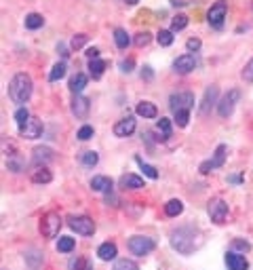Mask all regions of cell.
Returning a JSON list of instances; mask_svg holds the SVG:
<instances>
[{
	"label": "cell",
	"mask_w": 253,
	"mask_h": 270,
	"mask_svg": "<svg viewBox=\"0 0 253 270\" xmlns=\"http://www.w3.org/2000/svg\"><path fill=\"white\" fill-rule=\"evenodd\" d=\"M59 230H62V217L57 213H47L43 217V222H40V232H43V236L55 238L59 234Z\"/></svg>",
	"instance_id": "8992f818"
},
{
	"label": "cell",
	"mask_w": 253,
	"mask_h": 270,
	"mask_svg": "<svg viewBox=\"0 0 253 270\" xmlns=\"http://www.w3.org/2000/svg\"><path fill=\"white\" fill-rule=\"evenodd\" d=\"M226 266H228V270H247L249 262H247L245 255H240L236 251H230V253H226Z\"/></svg>",
	"instance_id": "4fadbf2b"
},
{
	"label": "cell",
	"mask_w": 253,
	"mask_h": 270,
	"mask_svg": "<svg viewBox=\"0 0 253 270\" xmlns=\"http://www.w3.org/2000/svg\"><path fill=\"white\" fill-rule=\"evenodd\" d=\"M226 154H228V146L226 144H219L215 148V154L211 161H205V163H200V173H211L213 169H219L221 165L226 163Z\"/></svg>",
	"instance_id": "9c48e42d"
},
{
	"label": "cell",
	"mask_w": 253,
	"mask_h": 270,
	"mask_svg": "<svg viewBox=\"0 0 253 270\" xmlns=\"http://www.w3.org/2000/svg\"><path fill=\"white\" fill-rule=\"evenodd\" d=\"M74 238L72 236H59V243H57V249H59V251H62V253H70V251H72V249H74Z\"/></svg>",
	"instance_id": "4dcf8cb0"
},
{
	"label": "cell",
	"mask_w": 253,
	"mask_h": 270,
	"mask_svg": "<svg viewBox=\"0 0 253 270\" xmlns=\"http://www.w3.org/2000/svg\"><path fill=\"white\" fill-rule=\"evenodd\" d=\"M238 99H240V91H238V89H230V91L217 102V114L221 118H228L232 112H234Z\"/></svg>",
	"instance_id": "3957f363"
},
{
	"label": "cell",
	"mask_w": 253,
	"mask_h": 270,
	"mask_svg": "<svg viewBox=\"0 0 253 270\" xmlns=\"http://www.w3.org/2000/svg\"><path fill=\"white\" fill-rule=\"evenodd\" d=\"M249 249H251V245L245 241V238H234V241H232V251H242V253H245V251H249Z\"/></svg>",
	"instance_id": "8d00e7d4"
},
{
	"label": "cell",
	"mask_w": 253,
	"mask_h": 270,
	"mask_svg": "<svg viewBox=\"0 0 253 270\" xmlns=\"http://www.w3.org/2000/svg\"><path fill=\"white\" fill-rule=\"evenodd\" d=\"M154 247H156V245H154V241H152L150 236L137 234V236H131V238H129V249H131V253H135V255H139V257L152 253V249H154Z\"/></svg>",
	"instance_id": "5b68a950"
},
{
	"label": "cell",
	"mask_w": 253,
	"mask_h": 270,
	"mask_svg": "<svg viewBox=\"0 0 253 270\" xmlns=\"http://www.w3.org/2000/svg\"><path fill=\"white\" fill-rule=\"evenodd\" d=\"M114 270H139L137 264L133 262V259H116L114 262Z\"/></svg>",
	"instance_id": "e575fe53"
},
{
	"label": "cell",
	"mask_w": 253,
	"mask_h": 270,
	"mask_svg": "<svg viewBox=\"0 0 253 270\" xmlns=\"http://www.w3.org/2000/svg\"><path fill=\"white\" fill-rule=\"evenodd\" d=\"M7 167L11 169V171H15V173H17V171H22V165H19L17 161H9V163H7Z\"/></svg>",
	"instance_id": "c3c4849f"
},
{
	"label": "cell",
	"mask_w": 253,
	"mask_h": 270,
	"mask_svg": "<svg viewBox=\"0 0 253 270\" xmlns=\"http://www.w3.org/2000/svg\"><path fill=\"white\" fill-rule=\"evenodd\" d=\"M152 76H154V72L150 70V66H146L144 70H141V78H146V81H152Z\"/></svg>",
	"instance_id": "bcb514c9"
},
{
	"label": "cell",
	"mask_w": 253,
	"mask_h": 270,
	"mask_svg": "<svg viewBox=\"0 0 253 270\" xmlns=\"http://www.w3.org/2000/svg\"><path fill=\"white\" fill-rule=\"evenodd\" d=\"M30 112H28V108H17L15 110V123H17V127H19V131H22V129L28 125V121H30Z\"/></svg>",
	"instance_id": "f546056e"
},
{
	"label": "cell",
	"mask_w": 253,
	"mask_h": 270,
	"mask_svg": "<svg viewBox=\"0 0 253 270\" xmlns=\"http://www.w3.org/2000/svg\"><path fill=\"white\" fill-rule=\"evenodd\" d=\"M127 5H137V0H125Z\"/></svg>",
	"instance_id": "816d5d0a"
},
{
	"label": "cell",
	"mask_w": 253,
	"mask_h": 270,
	"mask_svg": "<svg viewBox=\"0 0 253 270\" xmlns=\"http://www.w3.org/2000/svg\"><path fill=\"white\" fill-rule=\"evenodd\" d=\"M186 49H188V51H198V49H200V41H198V38H188V41H186Z\"/></svg>",
	"instance_id": "ee69618b"
},
{
	"label": "cell",
	"mask_w": 253,
	"mask_h": 270,
	"mask_svg": "<svg viewBox=\"0 0 253 270\" xmlns=\"http://www.w3.org/2000/svg\"><path fill=\"white\" fill-rule=\"evenodd\" d=\"M120 186L123 188H131V190H137V188H144V179L135 173H127L120 177Z\"/></svg>",
	"instance_id": "44dd1931"
},
{
	"label": "cell",
	"mask_w": 253,
	"mask_h": 270,
	"mask_svg": "<svg viewBox=\"0 0 253 270\" xmlns=\"http://www.w3.org/2000/svg\"><path fill=\"white\" fill-rule=\"evenodd\" d=\"M194 68H196V59L192 55H179L173 62V70L177 74H190Z\"/></svg>",
	"instance_id": "8fae6325"
},
{
	"label": "cell",
	"mask_w": 253,
	"mask_h": 270,
	"mask_svg": "<svg viewBox=\"0 0 253 270\" xmlns=\"http://www.w3.org/2000/svg\"><path fill=\"white\" fill-rule=\"evenodd\" d=\"M207 213H209L213 224H224L226 215H228V205L221 201V198H211L209 205H207Z\"/></svg>",
	"instance_id": "52a82bcc"
},
{
	"label": "cell",
	"mask_w": 253,
	"mask_h": 270,
	"mask_svg": "<svg viewBox=\"0 0 253 270\" xmlns=\"http://www.w3.org/2000/svg\"><path fill=\"white\" fill-rule=\"evenodd\" d=\"M137 163L141 165V171H144V175H148L150 179H156V177H158V171H156V169L152 167V165L144 163V161H141V158H137Z\"/></svg>",
	"instance_id": "f35d334b"
},
{
	"label": "cell",
	"mask_w": 253,
	"mask_h": 270,
	"mask_svg": "<svg viewBox=\"0 0 253 270\" xmlns=\"http://www.w3.org/2000/svg\"><path fill=\"white\" fill-rule=\"evenodd\" d=\"M240 76H242V81H245V83H253V57L247 62V66L242 68V74Z\"/></svg>",
	"instance_id": "ab89813d"
},
{
	"label": "cell",
	"mask_w": 253,
	"mask_h": 270,
	"mask_svg": "<svg viewBox=\"0 0 253 270\" xmlns=\"http://www.w3.org/2000/svg\"><path fill=\"white\" fill-rule=\"evenodd\" d=\"M171 245H173V249H177L179 253L190 255L202 245V236L194 228H177L171 232Z\"/></svg>",
	"instance_id": "6da1fadb"
},
{
	"label": "cell",
	"mask_w": 253,
	"mask_h": 270,
	"mask_svg": "<svg viewBox=\"0 0 253 270\" xmlns=\"http://www.w3.org/2000/svg\"><path fill=\"white\" fill-rule=\"evenodd\" d=\"M85 53H87L89 59H99V49H95V47H89Z\"/></svg>",
	"instance_id": "f6af8a7d"
},
{
	"label": "cell",
	"mask_w": 253,
	"mask_h": 270,
	"mask_svg": "<svg viewBox=\"0 0 253 270\" xmlns=\"http://www.w3.org/2000/svg\"><path fill=\"white\" fill-rule=\"evenodd\" d=\"M66 72H68V68H66V64H64V62H59V64H55L53 68H51V74H49V81H51V83H55V81H62V78L66 76Z\"/></svg>",
	"instance_id": "484cf974"
},
{
	"label": "cell",
	"mask_w": 253,
	"mask_h": 270,
	"mask_svg": "<svg viewBox=\"0 0 253 270\" xmlns=\"http://www.w3.org/2000/svg\"><path fill=\"white\" fill-rule=\"evenodd\" d=\"M87 83H89V78H87V74H83V72H76L72 78H70V91H72L74 95H78L83 89L87 87Z\"/></svg>",
	"instance_id": "ffe728a7"
},
{
	"label": "cell",
	"mask_w": 253,
	"mask_h": 270,
	"mask_svg": "<svg viewBox=\"0 0 253 270\" xmlns=\"http://www.w3.org/2000/svg\"><path fill=\"white\" fill-rule=\"evenodd\" d=\"M91 135H93V127L91 125H85L78 129V139L80 142H87V139H91Z\"/></svg>",
	"instance_id": "60d3db41"
},
{
	"label": "cell",
	"mask_w": 253,
	"mask_h": 270,
	"mask_svg": "<svg viewBox=\"0 0 253 270\" xmlns=\"http://www.w3.org/2000/svg\"><path fill=\"white\" fill-rule=\"evenodd\" d=\"M22 135L24 137H28V139H36V137H40L43 135V123L38 121V118H30L28 121V125L22 129Z\"/></svg>",
	"instance_id": "9a60e30c"
},
{
	"label": "cell",
	"mask_w": 253,
	"mask_h": 270,
	"mask_svg": "<svg viewBox=\"0 0 253 270\" xmlns=\"http://www.w3.org/2000/svg\"><path fill=\"white\" fill-rule=\"evenodd\" d=\"M156 133H158V139H163V142H167L171 137V121L169 118H160L156 123Z\"/></svg>",
	"instance_id": "cb8c5ba5"
},
{
	"label": "cell",
	"mask_w": 253,
	"mask_h": 270,
	"mask_svg": "<svg viewBox=\"0 0 253 270\" xmlns=\"http://www.w3.org/2000/svg\"><path fill=\"white\" fill-rule=\"evenodd\" d=\"M51 179H53V173H51L45 165H38L32 171V182L34 184H49Z\"/></svg>",
	"instance_id": "d6986e66"
},
{
	"label": "cell",
	"mask_w": 253,
	"mask_h": 270,
	"mask_svg": "<svg viewBox=\"0 0 253 270\" xmlns=\"http://www.w3.org/2000/svg\"><path fill=\"white\" fill-rule=\"evenodd\" d=\"M30 95H32V78L28 74L19 72L11 78V83H9V97H11V102L17 104V106H24Z\"/></svg>",
	"instance_id": "7a4b0ae2"
},
{
	"label": "cell",
	"mask_w": 253,
	"mask_h": 270,
	"mask_svg": "<svg viewBox=\"0 0 253 270\" xmlns=\"http://www.w3.org/2000/svg\"><path fill=\"white\" fill-rule=\"evenodd\" d=\"M43 24H45V17L38 15V13H30L26 17V28L28 30H38V28H43Z\"/></svg>",
	"instance_id": "f1b7e54d"
},
{
	"label": "cell",
	"mask_w": 253,
	"mask_h": 270,
	"mask_svg": "<svg viewBox=\"0 0 253 270\" xmlns=\"http://www.w3.org/2000/svg\"><path fill=\"white\" fill-rule=\"evenodd\" d=\"M181 211H184V203H181L179 198H171V201L165 205V213L169 217H177Z\"/></svg>",
	"instance_id": "d4e9b609"
},
{
	"label": "cell",
	"mask_w": 253,
	"mask_h": 270,
	"mask_svg": "<svg viewBox=\"0 0 253 270\" xmlns=\"http://www.w3.org/2000/svg\"><path fill=\"white\" fill-rule=\"evenodd\" d=\"M175 114V123L177 127H186L188 121H190V110H179V112H173Z\"/></svg>",
	"instance_id": "74e56055"
},
{
	"label": "cell",
	"mask_w": 253,
	"mask_h": 270,
	"mask_svg": "<svg viewBox=\"0 0 253 270\" xmlns=\"http://www.w3.org/2000/svg\"><path fill=\"white\" fill-rule=\"evenodd\" d=\"M215 99H217V87H209L205 91V99H202V104H200V114L202 116L209 114V110L215 104Z\"/></svg>",
	"instance_id": "ac0fdd59"
},
{
	"label": "cell",
	"mask_w": 253,
	"mask_h": 270,
	"mask_svg": "<svg viewBox=\"0 0 253 270\" xmlns=\"http://www.w3.org/2000/svg\"><path fill=\"white\" fill-rule=\"evenodd\" d=\"M169 106L173 112H179V110H190L194 106V95L190 91H181V93H173L169 99Z\"/></svg>",
	"instance_id": "30bf717a"
},
{
	"label": "cell",
	"mask_w": 253,
	"mask_h": 270,
	"mask_svg": "<svg viewBox=\"0 0 253 270\" xmlns=\"http://www.w3.org/2000/svg\"><path fill=\"white\" fill-rule=\"evenodd\" d=\"M135 112L139 116H144V118H156L158 110H156V106L152 104V102H139L137 108H135Z\"/></svg>",
	"instance_id": "7402d4cb"
},
{
	"label": "cell",
	"mask_w": 253,
	"mask_h": 270,
	"mask_svg": "<svg viewBox=\"0 0 253 270\" xmlns=\"http://www.w3.org/2000/svg\"><path fill=\"white\" fill-rule=\"evenodd\" d=\"M173 32L171 30H160L158 32V36H156V41H158V45L160 47H169V45H173Z\"/></svg>",
	"instance_id": "d6a6232c"
},
{
	"label": "cell",
	"mask_w": 253,
	"mask_h": 270,
	"mask_svg": "<svg viewBox=\"0 0 253 270\" xmlns=\"http://www.w3.org/2000/svg\"><path fill=\"white\" fill-rule=\"evenodd\" d=\"M135 127H137L135 118L127 116V118H123V121H118V123L114 125V135H116V137H127V135H131V133L135 131Z\"/></svg>",
	"instance_id": "7c38bea8"
},
{
	"label": "cell",
	"mask_w": 253,
	"mask_h": 270,
	"mask_svg": "<svg viewBox=\"0 0 253 270\" xmlns=\"http://www.w3.org/2000/svg\"><path fill=\"white\" fill-rule=\"evenodd\" d=\"M57 53H62L64 57H68V49H66V45L59 43V45H57Z\"/></svg>",
	"instance_id": "f907efd6"
},
{
	"label": "cell",
	"mask_w": 253,
	"mask_h": 270,
	"mask_svg": "<svg viewBox=\"0 0 253 270\" xmlns=\"http://www.w3.org/2000/svg\"><path fill=\"white\" fill-rule=\"evenodd\" d=\"M80 163H83L85 167H95L99 163V154L95 152V150H87V152L83 154V158H80Z\"/></svg>",
	"instance_id": "1f68e13d"
},
{
	"label": "cell",
	"mask_w": 253,
	"mask_h": 270,
	"mask_svg": "<svg viewBox=\"0 0 253 270\" xmlns=\"http://www.w3.org/2000/svg\"><path fill=\"white\" fill-rule=\"evenodd\" d=\"M120 66H123V68H120L123 72H131V70H133V59H127V62H123Z\"/></svg>",
	"instance_id": "7dc6e473"
},
{
	"label": "cell",
	"mask_w": 253,
	"mask_h": 270,
	"mask_svg": "<svg viewBox=\"0 0 253 270\" xmlns=\"http://www.w3.org/2000/svg\"><path fill=\"white\" fill-rule=\"evenodd\" d=\"M70 270H93V264L85 257H76L70 262Z\"/></svg>",
	"instance_id": "836d02e7"
},
{
	"label": "cell",
	"mask_w": 253,
	"mask_h": 270,
	"mask_svg": "<svg viewBox=\"0 0 253 270\" xmlns=\"http://www.w3.org/2000/svg\"><path fill=\"white\" fill-rule=\"evenodd\" d=\"M226 11H228V5L226 0H217L215 5H211V9L207 11V22L213 26V28H221L224 26V19H226Z\"/></svg>",
	"instance_id": "ba28073f"
},
{
	"label": "cell",
	"mask_w": 253,
	"mask_h": 270,
	"mask_svg": "<svg viewBox=\"0 0 253 270\" xmlns=\"http://www.w3.org/2000/svg\"><path fill=\"white\" fill-rule=\"evenodd\" d=\"M89 108H91V102L87 97H83L80 93L74 95V99H72V112H74L76 118H85L89 114Z\"/></svg>",
	"instance_id": "5bb4252c"
},
{
	"label": "cell",
	"mask_w": 253,
	"mask_h": 270,
	"mask_svg": "<svg viewBox=\"0 0 253 270\" xmlns=\"http://www.w3.org/2000/svg\"><path fill=\"white\" fill-rule=\"evenodd\" d=\"M150 41H152L150 32H139V34L135 36V45H137V47H146V45H150Z\"/></svg>",
	"instance_id": "b9f144b4"
},
{
	"label": "cell",
	"mask_w": 253,
	"mask_h": 270,
	"mask_svg": "<svg viewBox=\"0 0 253 270\" xmlns=\"http://www.w3.org/2000/svg\"><path fill=\"white\" fill-rule=\"evenodd\" d=\"M242 179H245V175H230L228 182H230V184H240Z\"/></svg>",
	"instance_id": "681fc988"
},
{
	"label": "cell",
	"mask_w": 253,
	"mask_h": 270,
	"mask_svg": "<svg viewBox=\"0 0 253 270\" xmlns=\"http://www.w3.org/2000/svg\"><path fill=\"white\" fill-rule=\"evenodd\" d=\"M68 224L80 236H93L95 234V222L89 215H74V217H70Z\"/></svg>",
	"instance_id": "277c9868"
},
{
	"label": "cell",
	"mask_w": 253,
	"mask_h": 270,
	"mask_svg": "<svg viewBox=\"0 0 253 270\" xmlns=\"http://www.w3.org/2000/svg\"><path fill=\"white\" fill-rule=\"evenodd\" d=\"M104 70H106V62H101V59H91L89 62V74L93 78H99L104 74Z\"/></svg>",
	"instance_id": "83f0119b"
},
{
	"label": "cell",
	"mask_w": 253,
	"mask_h": 270,
	"mask_svg": "<svg viewBox=\"0 0 253 270\" xmlns=\"http://www.w3.org/2000/svg\"><path fill=\"white\" fill-rule=\"evenodd\" d=\"M97 255H99V259H104V262H110V259L116 257V245H114V243H104V245H99Z\"/></svg>",
	"instance_id": "603a6c76"
},
{
	"label": "cell",
	"mask_w": 253,
	"mask_h": 270,
	"mask_svg": "<svg viewBox=\"0 0 253 270\" xmlns=\"http://www.w3.org/2000/svg\"><path fill=\"white\" fill-rule=\"evenodd\" d=\"M112 186H114V182L106 175H95L91 179V188H93L95 192H112Z\"/></svg>",
	"instance_id": "e0dca14e"
},
{
	"label": "cell",
	"mask_w": 253,
	"mask_h": 270,
	"mask_svg": "<svg viewBox=\"0 0 253 270\" xmlns=\"http://www.w3.org/2000/svg\"><path fill=\"white\" fill-rule=\"evenodd\" d=\"M114 43H116L118 49H127V47H129L131 38H129V34L125 32L123 28H116V30H114Z\"/></svg>",
	"instance_id": "4316f807"
},
{
	"label": "cell",
	"mask_w": 253,
	"mask_h": 270,
	"mask_svg": "<svg viewBox=\"0 0 253 270\" xmlns=\"http://www.w3.org/2000/svg\"><path fill=\"white\" fill-rule=\"evenodd\" d=\"M186 26H188V17L177 15V17H173V22H171V32H179V30H184Z\"/></svg>",
	"instance_id": "d590c367"
},
{
	"label": "cell",
	"mask_w": 253,
	"mask_h": 270,
	"mask_svg": "<svg viewBox=\"0 0 253 270\" xmlns=\"http://www.w3.org/2000/svg\"><path fill=\"white\" fill-rule=\"evenodd\" d=\"M85 43H87V34H78V36H74V38H72V43H70V47H72L74 51H78V49L83 47Z\"/></svg>",
	"instance_id": "7bdbcfd3"
},
{
	"label": "cell",
	"mask_w": 253,
	"mask_h": 270,
	"mask_svg": "<svg viewBox=\"0 0 253 270\" xmlns=\"http://www.w3.org/2000/svg\"><path fill=\"white\" fill-rule=\"evenodd\" d=\"M32 158H34V163H36V165H45V167H47V163L53 161L55 154H53V150H51V148H47V146H38V148H34Z\"/></svg>",
	"instance_id": "2e32d148"
}]
</instances>
